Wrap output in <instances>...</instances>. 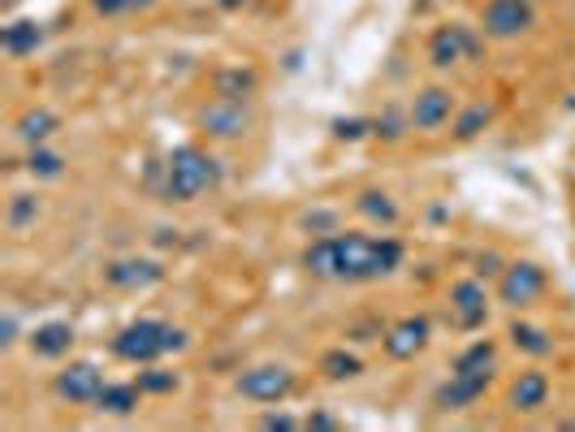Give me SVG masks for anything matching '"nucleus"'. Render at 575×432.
Returning <instances> with one entry per match:
<instances>
[{"mask_svg":"<svg viewBox=\"0 0 575 432\" xmlns=\"http://www.w3.org/2000/svg\"><path fill=\"white\" fill-rule=\"evenodd\" d=\"M403 264V242L390 233H321L303 251V268L321 281H376Z\"/></svg>","mask_w":575,"mask_h":432,"instance_id":"f257e3e1","label":"nucleus"},{"mask_svg":"<svg viewBox=\"0 0 575 432\" xmlns=\"http://www.w3.org/2000/svg\"><path fill=\"white\" fill-rule=\"evenodd\" d=\"M221 178H226V169H221V160L213 152H204L195 143H182L160 165V195L169 204H195L200 195L217 191Z\"/></svg>","mask_w":575,"mask_h":432,"instance_id":"f03ea898","label":"nucleus"},{"mask_svg":"<svg viewBox=\"0 0 575 432\" xmlns=\"http://www.w3.org/2000/svg\"><path fill=\"white\" fill-rule=\"evenodd\" d=\"M165 337H169V321H147V316L143 321H130L113 337V355L121 363H134V368L156 363L160 355H169Z\"/></svg>","mask_w":575,"mask_h":432,"instance_id":"7ed1b4c3","label":"nucleus"},{"mask_svg":"<svg viewBox=\"0 0 575 432\" xmlns=\"http://www.w3.org/2000/svg\"><path fill=\"white\" fill-rule=\"evenodd\" d=\"M484 52V31L480 26H463V22H446L429 35V61L438 70H451L463 61H476Z\"/></svg>","mask_w":575,"mask_h":432,"instance_id":"20e7f679","label":"nucleus"},{"mask_svg":"<svg viewBox=\"0 0 575 432\" xmlns=\"http://www.w3.org/2000/svg\"><path fill=\"white\" fill-rule=\"evenodd\" d=\"M233 385H238V394H242L247 403L273 407V403H286V398L295 394V372H290L286 363H255V368L238 372Z\"/></svg>","mask_w":575,"mask_h":432,"instance_id":"39448f33","label":"nucleus"},{"mask_svg":"<svg viewBox=\"0 0 575 432\" xmlns=\"http://www.w3.org/2000/svg\"><path fill=\"white\" fill-rule=\"evenodd\" d=\"M546 286H550V277H546V268L541 264H532V260H515V264H506L502 268V277H498V299H502V308H532L541 295H546Z\"/></svg>","mask_w":575,"mask_h":432,"instance_id":"423d86ee","label":"nucleus"},{"mask_svg":"<svg viewBox=\"0 0 575 432\" xmlns=\"http://www.w3.org/2000/svg\"><path fill=\"white\" fill-rule=\"evenodd\" d=\"M195 125L208 134V139H242L247 125H251V100H208V105L195 112Z\"/></svg>","mask_w":575,"mask_h":432,"instance_id":"0eeeda50","label":"nucleus"},{"mask_svg":"<svg viewBox=\"0 0 575 432\" xmlns=\"http://www.w3.org/2000/svg\"><path fill=\"white\" fill-rule=\"evenodd\" d=\"M532 26V0H484L480 31L484 39H519Z\"/></svg>","mask_w":575,"mask_h":432,"instance_id":"6e6552de","label":"nucleus"},{"mask_svg":"<svg viewBox=\"0 0 575 432\" xmlns=\"http://www.w3.org/2000/svg\"><path fill=\"white\" fill-rule=\"evenodd\" d=\"M105 372L96 368V363H87V359H79V363H65L61 372H57V381H52V389H57V398H65V403H79V407H96V398L105 394Z\"/></svg>","mask_w":575,"mask_h":432,"instance_id":"1a4fd4ad","label":"nucleus"},{"mask_svg":"<svg viewBox=\"0 0 575 432\" xmlns=\"http://www.w3.org/2000/svg\"><path fill=\"white\" fill-rule=\"evenodd\" d=\"M455 112H459V105H455V92L451 87H424V92H416V100L407 108V125L433 134V130L451 125Z\"/></svg>","mask_w":575,"mask_h":432,"instance_id":"9d476101","label":"nucleus"},{"mask_svg":"<svg viewBox=\"0 0 575 432\" xmlns=\"http://www.w3.org/2000/svg\"><path fill=\"white\" fill-rule=\"evenodd\" d=\"M489 385H493V372H451V381L438 385L433 403L442 411H467V407H476L484 398Z\"/></svg>","mask_w":575,"mask_h":432,"instance_id":"9b49d317","label":"nucleus"},{"mask_svg":"<svg viewBox=\"0 0 575 432\" xmlns=\"http://www.w3.org/2000/svg\"><path fill=\"white\" fill-rule=\"evenodd\" d=\"M429 333H433V324L424 321V316H403L398 324H390L385 333H381V350L390 355V359H416L424 346H429Z\"/></svg>","mask_w":575,"mask_h":432,"instance_id":"f8f14e48","label":"nucleus"},{"mask_svg":"<svg viewBox=\"0 0 575 432\" xmlns=\"http://www.w3.org/2000/svg\"><path fill=\"white\" fill-rule=\"evenodd\" d=\"M451 316L467 333H476L480 324L489 321V295H484L480 277H463V281L451 286Z\"/></svg>","mask_w":575,"mask_h":432,"instance_id":"ddd939ff","label":"nucleus"},{"mask_svg":"<svg viewBox=\"0 0 575 432\" xmlns=\"http://www.w3.org/2000/svg\"><path fill=\"white\" fill-rule=\"evenodd\" d=\"M160 277H165V268L147 255H125V260L105 264V286H113V290H147Z\"/></svg>","mask_w":575,"mask_h":432,"instance_id":"4468645a","label":"nucleus"},{"mask_svg":"<svg viewBox=\"0 0 575 432\" xmlns=\"http://www.w3.org/2000/svg\"><path fill=\"white\" fill-rule=\"evenodd\" d=\"M506 403H511V411H515V416H532V411H541V407L550 403V376H546V372H537V368L519 372V376L511 381Z\"/></svg>","mask_w":575,"mask_h":432,"instance_id":"2eb2a0df","label":"nucleus"},{"mask_svg":"<svg viewBox=\"0 0 575 432\" xmlns=\"http://www.w3.org/2000/svg\"><path fill=\"white\" fill-rule=\"evenodd\" d=\"M70 346H74V328H70V321H48L31 333V350H35L39 359H61V355H70Z\"/></svg>","mask_w":575,"mask_h":432,"instance_id":"dca6fc26","label":"nucleus"},{"mask_svg":"<svg viewBox=\"0 0 575 432\" xmlns=\"http://www.w3.org/2000/svg\"><path fill=\"white\" fill-rule=\"evenodd\" d=\"M17 139L22 143H31V147H39V143H48L57 130H61V117L52 112V108H26L22 117H17Z\"/></svg>","mask_w":575,"mask_h":432,"instance_id":"f3484780","label":"nucleus"},{"mask_svg":"<svg viewBox=\"0 0 575 432\" xmlns=\"http://www.w3.org/2000/svg\"><path fill=\"white\" fill-rule=\"evenodd\" d=\"M0 44H4V52H9V57H31V52L44 44V26H39V22H31V17L9 22V26L0 31Z\"/></svg>","mask_w":575,"mask_h":432,"instance_id":"a211bd4d","label":"nucleus"},{"mask_svg":"<svg viewBox=\"0 0 575 432\" xmlns=\"http://www.w3.org/2000/svg\"><path fill=\"white\" fill-rule=\"evenodd\" d=\"M139 398H143V389H139V381H125V385H105V394L96 398V411H105V416H130L134 407H139Z\"/></svg>","mask_w":575,"mask_h":432,"instance_id":"6ab92c4d","label":"nucleus"},{"mask_svg":"<svg viewBox=\"0 0 575 432\" xmlns=\"http://www.w3.org/2000/svg\"><path fill=\"white\" fill-rule=\"evenodd\" d=\"M217 96H226V100H251L255 92H260V79H255V70H242V65H230V70H221L217 74Z\"/></svg>","mask_w":575,"mask_h":432,"instance_id":"aec40b11","label":"nucleus"},{"mask_svg":"<svg viewBox=\"0 0 575 432\" xmlns=\"http://www.w3.org/2000/svg\"><path fill=\"white\" fill-rule=\"evenodd\" d=\"M511 341H515V350L537 355V359L554 350V337H550L546 328H537V324H511Z\"/></svg>","mask_w":575,"mask_h":432,"instance_id":"412c9836","label":"nucleus"},{"mask_svg":"<svg viewBox=\"0 0 575 432\" xmlns=\"http://www.w3.org/2000/svg\"><path fill=\"white\" fill-rule=\"evenodd\" d=\"M493 368H498V350H493L489 337L471 341L459 359H455V372H493Z\"/></svg>","mask_w":575,"mask_h":432,"instance_id":"4be33fe9","label":"nucleus"},{"mask_svg":"<svg viewBox=\"0 0 575 432\" xmlns=\"http://www.w3.org/2000/svg\"><path fill=\"white\" fill-rule=\"evenodd\" d=\"M35 216H39L35 195H9V204H4V229L9 233H26L35 225Z\"/></svg>","mask_w":575,"mask_h":432,"instance_id":"5701e85b","label":"nucleus"},{"mask_svg":"<svg viewBox=\"0 0 575 432\" xmlns=\"http://www.w3.org/2000/svg\"><path fill=\"white\" fill-rule=\"evenodd\" d=\"M355 213L376 220V225H394V220H398V208H394V200H390L385 191H363V195L355 200Z\"/></svg>","mask_w":575,"mask_h":432,"instance_id":"b1692460","label":"nucleus"},{"mask_svg":"<svg viewBox=\"0 0 575 432\" xmlns=\"http://www.w3.org/2000/svg\"><path fill=\"white\" fill-rule=\"evenodd\" d=\"M493 112H498L493 105H467L463 112H455V139H459V143H471V139L493 121Z\"/></svg>","mask_w":575,"mask_h":432,"instance_id":"393cba45","label":"nucleus"},{"mask_svg":"<svg viewBox=\"0 0 575 432\" xmlns=\"http://www.w3.org/2000/svg\"><path fill=\"white\" fill-rule=\"evenodd\" d=\"M26 173L31 178H44V182H52V178H61L65 173V160L52 152V147H31V156H26Z\"/></svg>","mask_w":575,"mask_h":432,"instance_id":"a878e982","label":"nucleus"},{"mask_svg":"<svg viewBox=\"0 0 575 432\" xmlns=\"http://www.w3.org/2000/svg\"><path fill=\"white\" fill-rule=\"evenodd\" d=\"M321 372L330 376V381H350V376H359L363 372V363H359V355H350V350H325V359H321Z\"/></svg>","mask_w":575,"mask_h":432,"instance_id":"bb28decb","label":"nucleus"},{"mask_svg":"<svg viewBox=\"0 0 575 432\" xmlns=\"http://www.w3.org/2000/svg\"><path fill=\"white\" fill-rule=\"evenodd\" d=\"M139 389H143V394H152V398H165V394H173V389H178V372L156 368V363H143V372H139Z\"/></svg>","mask_w":575,"mask_h":432,"instance_id":"cd10ccee","label":"nucleus"},{"mask_svg":"<svg viewBox=\"0 0 575 432\" xmlns=\"http://www.w3.org/2000/svg\"><path fill=\"white\" fill-rule=\"evenodd\" d=\"M92 4H96V13H105V17H125V13L152 9L156 0H92Z\"/></svg>","mask_w":575,"mask_h":432,"instance_id":"c85d7f7f","label":"nucleus"},{"mask_svg":"<svg viewBox=\"0 0 575 432\" xmlns=\"http://www.w3.org/2000/svg\"><path fill=\"white\" fill-rule=\"evenodd\" d=\"M368 130H372V121H363V117H338V121H334V134H338V139H346V143L363 139Z\"/></svg>","mask_w":575,"mask_h":432,"instance_id":"c756f323","label":"nucleus"},{"mask_svg":"<svg viewBox=\"0 0 575 432\" xmlns=\"http://www.w3.org/2000/svg\"><path fill=\"white\" fill-rule=\"evenodd\" d=\"M372 134H381V139H403V117H398V112L376 117V121H372Z\"/></svg>","mask_w":575,"mask_h":432,"instance_id":"7c9ffc66","label":"nucleus"},{"mask_svg":"<svg viewBox=\"0 0 575 432\" xmlns=\"http://www.w3.org/2000/svg\"><path fill=\"white\" fill-rule=\"evenodd\" d=\"M502 255L498 251H484V255H476V277H502Z\"/></svg>","mask_w":575,"mask_h":432,"instance_id":"2f4dec72","label":"nucleus"},{"mask_svg":"<svg viewBox=\"0 0 575 432\" xmlns=\"http://www.w3.org/2000/svg\"><path fill=\"white\" fill-rule=\"evenodd\" d=\"M260 429L290 432V429H299V420H295V416H286V411H273V416H264V420H260Z\"/></svg>","mask_w":575,"mask_h":432,"instance_id":"473e14b6","label":"nucleus"},{"mask_svg":"<svg viewBox=\"0 0 575 432\" xmlns=\"http://www.w3.org/2000/svg\"><path fill=\"white\" fill-rule=\"evenodd\" d=\"M303 225H308V229H312L316 238H321V233H334V213H316V216H308Z\"/></svg>","mask_w":575,"mask_h":432,"instance_id":"72a5a7b5","label":"nucleus"},{"mask_svg":"<svg viewBox=\"0 0 575 432\" xmlns=\"http://www.w3.org/2000/svg\"><path fill=\"white\" fill-rule=\"evenodd\" d=\"M303 429L330 432V429H338V420H334V416H321V411H316V416H308V420H303Z\"/></svg>","mask_w":575,"mask_h":432,"instance_id":"f704fd0d","label":"nucleus"},{"mask_svg":"<svg viewBox=\"0 0 575 432\" xmlns=\"http://www.w3.org/2000/svg\"><path fill=\"white\" fill-rule=\"evenodd\" d=\"M0 328H4V337H0V341H4V346H13V341H17V316H13V312H4Z\"/></svg>","mask_w":575,"mask_h":432,"instance_id":"c9c22d12","label":"nucleus"},{"mask_svg":"<svg viewBox=\"0 0 575 432\" xmlns=\"http://www.w3.org/2000/svg\"><path fill=\"white\" fill-rule=\"evenodd\" d=\"M221 9H238V4H247V0H217Z\"/></svg>","mask_w":575,"mask_h":432,"instance_id":"e433bc0d","label":"nucleus"}]
</instances>
